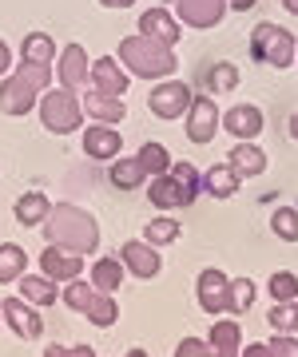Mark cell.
<instances>
[{"label":"cell","mask_w":298,"mask_h":357,"mask_svg":"<svg viewBox=\"0 0 298 357\" xmlns=\"http://www.w3.org/2000/svg\"><path fill=\"white\" fill-rule=\"evenodd\" d=\"M44 234H48V246H60V250H72V255H96L100 246V227L88 211L80 206H52L48 218H44Z\"/></svg>","instance_id":"1"},{"label":"cell","mask_w":298,"mask_h":357,"mask_svg":"<svg viewBox=\"0 0 298 357\" xmlns=\"http://www.w3.org/2000/svg\"><path fill=\"white\" fill-rule=\"evenodd\" d=\"M119 60L128 64L131 76H143V79H163V76H171V72L179 68L171 44H159V40L143 36V32L140 36H128L124 44H119Z\"/></svg>","instance_id":"2"},{"label":"cell","mask_w":298,"mask_h":357,"mask_svg":"<svg viewBox=\"0 0 298 357\" xmlns=\"http://www.w3.org/2000/svg\"><path fill=\"white\" fill-rule=\"evenodd\" d=\"M52 68L48 64H20L13 76L0 84V112L4 115H24L32 112V100L48 91Z\"/></svg>","instance_id":"3"},{"label":"cell","mask_w":298,"mask_h":357,"mask_svg":"<svg viewBox=\"0 0 298 357\" xmlns=\"http://www.w3.org/2000/svg\"><path fill=\"white\" fill-rule=\"evenodd\" d=\"M40 119H44V128L48 131L68 135V131H76L80 123H84V103H80L68 88L44 91V100H40Z\"/></svg>","instance_id":"4"},{"label":"cell","mask_w":298,"mask_h":357,"mask_svg":"<svg viewBox=\"0 0 298 357\" xmlns=\"http://www.w3.org/2000/svg\"><path fill=\"white\" fill-rule=\"evenodd\" d=\"M251 56L262 60V64H271V68H286L295 60V36H290L286 28L267 20V24H259L255 36H251Z\"/></svg>","instance_id":"5"},{"label":"cell","mask_w":298,"mask_h":357,"mask_svg":"<svg viewBox=\"0 0 298 357\" xmlns=\"http://www.w3.org/2000/svg\"><path fill=\"white\" fill-rule=\"evenodd\" d=\"M191 88L187 84H179V79H167V84H159V88H151V96H147V107L159 115V119H179V115H187V107H191Z\"/></svg>","instance_id":"6"},{"label":"cell","mask_w":298,"mask_h":357,"mask_svg":"<svg viewBox=\"0 0 298 357\" xmlns=\"http://www.w3.org/2000/svg\"><path fill=\"white\" fill-rule=\"evenodd\" d=\"M219 131V107L211 96H195L187 107V139L191 143H211Z\"/></svg>","instance_id":"7"},{"label":"cell","mask_w":298,"mask_h":357,"mask_svg":"<svg viewBox=\"0 0 298 357\" xmlns=\"http://www.w3.org/2000/svg\"><path fill=\"white\" fill-rule=\"evenodd\" d=\"M0 318L8 321L24 342H36L40 333H44V318L36 314V306H28L24 298H4L0 302Z\"/></svg>","instance_id":"8"},{"label":"cell","mask_w":298,"mask_h":357,"mask_svg":"<svg viewBox=\"0 0 298 357\" xmlns=\"http://www.w3.org/2000/svg\"><path fill=\"white\" fill-rule=\"evenodd\" d=\"M187 28H215L227 13V0H167Z\"/></svg>","instance_id":"9"},{"label":"cell","mask_w":298,"mask_h":357,"mask_svg":"<svg viewBox=\"0 0 298 357\" xmlns=\"http://www.w3.org/2000/svg\"><path fill=\"white\" fill-rule=\"evenodd\" d=\"M119 262L135 274V278H156L159 270H163V258L151 243H124L119 246Z\"/></svg>","instance_id":"10"},{"label":"cell","mask_w":298,"mask_h":357,"mask_svg":"<svg viewBox=\"0 0 298 357\" xmlns=\"http://www.w3.org/2000/svg\"><path fill=\"white\" fill-rule=\"evenodd\" d=\"M40 270H44V278H52V282H72L84 274V258L72 255V250H60V246H48L40 255Z\"/></svg>","instance_id":"11"},{"label":"cell","mask_w":298,"mask_h":357,"mask_svg":"<svg viewBox=\"0 0 298 357\" xmlns=\"http://www.w3.org/2000/svg\"><path fill=\"white\" fill-rule=\"evenodd\" d=\"M227 286H231V278L215 266L199 274V306H203V314H223L227 310Z\"/></svg>","instance_id":"12"},{"label":"cell","mask_w":298,"mask_h":357,"mask_svg":"<svg viewBox=\"0 0 298 357\" xmlns=\"http://www.w3.org/2000/svg\"><path fill=\"white\" fill-rule=\"evenodd\" d=\"M88 79H91L96 91H107V96H124V91H128V72H124L119 60H112V56L96 60V64L88 68Z\"/></svg>","instance_id":"13"},{"label":"cell","mask_w":298,"mask_h":357,"mask_svg":"<svg viewBox=\"0 0 298 357\" xmlns=\"http://www.w3.org/2000/svg\"><path fill=\"white\" fill-rule=\"evenodd\" d=\"M84 112H88L96 123H119V119H128V103L119 100V96H107V91L91 88L88 96H84Z\"/></svg>","instance_id":"14"},{"label":"cell","mask_w":298,"mask_h":357,"mask_svg":"<svg viewBox=\"0 0 298 357\" xmlns=\"http://www.w3.org/2000/svg\"><path fill=\"white\" fill-rule=\"evenodd\" d=\"M223 131H231L239 139H255L262 131V112L255 103H239V107H231V112L223 115Z\"/></svg>","instance_id":"15"},{"label":"cell","mask_w":298,"mask_h":357,"mask_svg":"<svg viewBox=\"0 0 298 357\" xmlns=\"http://www.w3.org/2000/svg\"><path fill=\"white\" fill-rule=\"evenodd\" d=\"M147 199H151L159 211H179V206H191V203H195L191 195H187L179 183L171 178V171H167V175H156V178H151V191H147Z\"/></svg>","instance_id":"16"},{"label":"cell","mask_w":298,"mask_h":357,"mask_svg":"<svg viewBox=\"0 0 298 357\" xmlns=\"http://www.w3.org/2000/svg\"><path fill=\"white\" fill-rule=\"evenodd\" d=\"M140 32L159 40V44H175V40H179V24H175V16H171L167 8H147V13L140 16Z\"/></svg>","instance_id":"17"},{"label":"cell","mask_w":298,"mask_h":357,"mask_svg":"<svg viewBox=\"0 0 298 357\" xmlns=\"http://www.w3.org/2000/svg\"><path fill=\"white\" fill-rule=\"evenodd\" d=\"M207 345H211L215 357H239V349H243V330H239V321H231V318L215 321Z\"/></svg>","instance_id":"18"},{"label":"cell","mask_w":298,"mask_h":357,"mask_svg":"<svg viewBox=\"0 0 298 357\" xmlns=\"http://www.w3.org/2000/svg\"><path fill=\"white\" fill-rule=\"evenodd\" d=\"M88 52L80 48V44H68L64 48V64H60V88L76 91L80 84H88Z\"/></svg>","instance_id":"19"},{"label":"cell","mask_w":298,"mask_h":357,"mask_svg":"<svg viewBox=\"0 0 298 357\" xmlns=\"http://www.w3.org/2000/svg\"><path fill=\"white\" fill-rule=\"evenodd\" d=\"M119 147H124V139H119V131L116 128H88L84 131V151L91 155V159H116Z\"/></svg>","instance_id":"20"},{"label":"cell","mask_w":298,"mask_h":357,"mask_svg":"<svg viewBox=\"0 0 298 357\" xmlns=\"http://www.w3.org/2000/svg\"><path fill=\"white\" fill-rule=\"evenodd\" d=\"M20 298H24L28 306H56L60 302V290H56V282L52 278H32V274H20Z\"/></svg>","instance_id":"21"},{"label":"cell","mask_w":298,"mask_h":357,"mask_svg":"<svg viewBox=\"0 0 298 357\" xmlns=\"http://www.w3.org/2000/svg\"><path fill=\"white\" fill-rule=\"evenodd\" d=\"M48 211H52V203H48L44 191H28V195L16 199V222H20V227H44Z\"/></svg>","instance_id":"22"},{"label":"cell","mask_w":298,"mask_h":357,"mask_svg":"<svg viewBox=\"0 0 298 357\" xmlns=\"http://www.w3.org/2000/svg\"><path fill=\"white\" fill-rule=\"evenodd\" d=\"M239 178H243V175H239L231 163H215L207 175H203V187H207L215 199H231V195L239 191Z\"/></svg>","instance_id":"23"},{"label":"cell","mask_w":298,"mask_h":357,"mask_svg":"<svg viewBox=\"0 0 298 357\" xmlns=\"http://www.w3.org/2000/svg\"><path fill=\"white\" fill-rule=\"evenodd\" d=\"M91 286L100 294H116L124 286V262L119 258H100L96 266H91Z\"/></svg>","instance_id":"24"},{"label":"cell","mask_w":298,"mask_h":357,"mask_svg":"<svg viewBox=\"0 0 298 357\" xmlns=\"http://www.w3.org/2000/svg\"><path fill=\"white\" fill-rule=\"evenodd\" d=\"M20 52H24V64H52L56 60V40L44 36V32H28L24 44H20Z\"/></svg>","instance_id":"25"},{"label":"cell","mask_w":298,"mask_h":357,"mask_svg":"<svg viewBox=\"0 0 298 357\" xmlns=\"http://www.w3.org/2000/svg\"><path fill=\"white\" fill-rule=\"evenodd\" d=\"M231 167L239 175H262V171H267V155H262L255 143H239L231 151Z\"/></svg>","instance_id":"26"},{"label":"cell","mask_w":298,"mask_h":357,"mask_svg":"<svg viewBox=\"0 0 298 357\" xmlns=\"http://www.w3.org/2000/svg\"><path fill=\"white\" fill-rule=\"evenodd\" d=\"M24 266H28L24 246H16V243H0V282H20Z\"/></svg>","instance_id":"27"},{"label":"cell","mask_w":298,"mask_h":357,"mask_svg":"<svg viewBox=\"0 0 298 357\" xmlns=\"http://www.w3.org/2000/svg\"><path fill=\"white\" fill-rule=\"evenodd\" d=\"M143 178H147V171H143L140 155H135V159H116V163H112V183H116L119 191H131V187H140Z\"/></svg>","instance_id":"28"},{"label":"cell","mask_w":298,"mask_h":357,"mask_svg":"<svg viewBox=\"0 0 298 357\" xmlns=\"http://www.w3.org/2000/svg\"><path fill=\"white\" fill-rule=\"evenodd\" d=\"M255 306V282L251 278H234L227 286V314H246Z\"/></svg>","instance_id":"29"},{"label":"cell","mask_w":298,"mask_h":357,"mask_svg":"<svg viewBox=\"0 0 298 357\" xmlns=\"http://www.w3.org/2000/svg\"><path fill=\"white\" fill-rule=\"evenodd\" d=\"M140 163H143L147 175L156 178V175H167V171H171V155H167L163 143H143V147H140Z\"/></svg>","instance_id":"30"},{"label":"cell","mask_w":298,"mask_h":357,"mask_svg":"<svg viewBox=\"0 0 298 357\" xmlns=\"http://www.w3.org/2000/svg\"><path fill=\"white\" fill-rule=\"evenodd\" d=\"M84 314H88V321H91V326H100V330H107V326H112V321L119 318V306L112 302V294H100V290H96V298H91V306L84 310Z\"/></svg>","instance_id":"31"},{"label":"cell","mask_w":298,"mask_h":357,"mask_svg":"<svg viewBox=\"0 0 298 357\" xmlns=\"http://www.w3.org/2000/svg\"><path fill=\"white\" fill-rule=\"evenodd\" d=\"M91 298H96V286L91 282H84V278H72V282H64V306H72V310H84L91 306Z\"/></svg>","instance_id":"32"},{"label":"cell","mask_w":298,"mask_h":357,"mask_svg":"<svg viewBox=\"0 0 298 357\" xmlns=\"http://www.w3.org/2000/svg\"><path fill=\"white\" fill-rule=\"evenodd\" d=\"M179 238V222L175 218H156V222H147V230H143V243L151 246H167Z\"/></svg>","instance_id":"33"},{"label":"cell","mask_w":298,"mask_h":357,"mask_svg":"<svg viewBox=\"0 0 298 357\" xmlns=\"http://www.w3.org/2000/svg\"><path fill=\"white\" fill-rule=\"evenodd\" d=\"M267 321H271L274 333H298V306L295 302H278Z\"/></svg>","instance_id":"34"},{"label":"cell","mask_w":298,"mask_h":357,"mask_svg":"<svg viewBox=\"0 0 298 357\" xmlns=\"http://www.w3.org/2000/svg\"><path fill=\"white\" fill-rule=\"evenodd\" d=\"M207 84H211L215 96H227V91L239 88V72H234V64H215L207 72Z\"/></svg>","instance_id":"35"},{"label":"cell","mask_w":298,"mask_h":357,"mask_svg":"<svg viewBox=\"0 0 298 357\" xmlns=\"http://www.w3.org/2000/svg\"><path fill=\"white\" fill-rule=\"evenodd\" d=\"M271 227L278 238H286V243H298V211H290V206H283V211H274Z\"/></svg>","instance_id":"36"},{"label":"cell","mask_w":298,"mask_h":357,"mask_svg":"<svg viewBox=\"0 0 298 357\" xmlns=\"http://www.w3.org/2000/svg\"><path fill=\"white\" fill-rule=\"evenodd\" d=\"M171 178H175L183 191L191 195V199L199 195V187H203V175H199V171H195L191 163H171Z\"/></svg>","instance_id":"37"},{"label":"cell","mask_w":298,"mask_h":357,"mask_svg":"<svg viewBox=\"0 0 298 357\" xmlns=\"http://www.w3.org/2000/svg\"><path fill=\"white\" fill-rule=\"evenodd\" d=\"M271 294H274V302H295V294H298V278H295V274H286V270L271 274Z\"/></svg>","instance_id":"38"},{"label":"cell","mask_w":298,"mask_h":357,"mask_svg":"<svg viewBox=\"0 0 298 357\" xmlns=\"http://www.w3.org/2000/svg\"><path fill=\"white\" fill-rule=\"evenodd\" d=\"M271 357H298V342H295V333H274V342H271Z\"/></svg>","instance_id":"39"},{"label":"cell","mask_w":298,"mask_h":357,"mask_svg":"<svg viewBox=\"0 0 298 357\" xmlns=\"http://www.w3.org/2000/svg\"><path fill=\"white\" fill-rule=\"evenodd\" d=\"M175 357H215V354H211L207 342H199V337H183L179 349H175Z\"/></svg>","instance_id":"40"},{"label":"cell","mask_w":298,"mask_h":357,"mask_svg":"<svg viewBox=\"0 0 298 357\" xmlns=\"http://www.w3.org/2000/svg\"><path fill=\"white\" fill-rule=\"evenodd\" d=\"M44 357H96V349H88V345H72V349H64V345H48Z\"/></svg>","instance_id":"41"},{"label":"cell","mask_w":298,"mask_h":357,"mask_svg":"<svg viewBox=\"0 0 298 357\" xmlns=\"http://www.w3.org/2000/svg\"><path fill=\"white\" fill-rule=\"evenodd\" d=\"M8 68H13V52H8L4 40H0V76H8Z\"/></svg>","instance_id":"42"},{"label":"cell","mask_w":298,"mask_h":357,"mask_svg":"<svg viewBox=\"0 0 298 357\" xmlns=\"http://www.w3.org/2000/svg\"><path fill=\"white\" fill-rule=\"evenodd\" d=\"M239 357H271V345H246L239 349Z\"/></svg>","instance_id":"43"},{"label":"cell","mask_w":298,"mask_h":357,"mask_svg":"<svg viewBox=\"0 0 298 357\" xmlns=\"http://www.w3.org/2000/svg\"><path fill=\"white\" fill-rule=\"evenodd\" d=\"M227 4H231L234 13H246V8H255V0H227Z\"/></svg>","instance_id":"44"},{"label":"cell","mask_w":298,"mask_h":357,"mask_svg":"<svg viewBox=\"0 0 298 357\" xmlns=\"http://www.w3.org/2000/svg\"><path fill=\"white\" fill-rule=\"evenodd\" d=\"M100 4H107V8H131L135 0H100Z\"/></svg>","instance_id":"45"},{"label":"cell","mask_w":298,"mask_h":357,"mask_svg":"<svg viewBox=\"0 0 298 357\" xmlns=\"http://www.w3.org/2000/svg\"><path fill=\"white\" fill-rule=\"evenodd\" d=\"M290 139H298V112L290 115Z\"/></svg>","instance_id":"46"},{"label":"cell","mask_w":298,"mask_h":357,"mask_svg":"<svg viewBox=\"0 0 298 357\" xmlns=\"http://www.w3.org/2000/svg\"><path fill=\"white\" fill-rule=\"evenodd\" d=\"M283 4H286V13H295V16H298V0H283Z\"/></svg>","instance_id":"47"},{"label":"cell","mask_w":298,"mask_h":357,"mask_svg":"<svg viewBox=\"0 0 298 357\" xmlns=\"http://www.w3.org/2000/svg\"><path fill=\"white\" fill-rule=\"evenodd\" d=\"M128 357H147V354H143V349H128Z\"/></svg>","instance_id":"48"}]
</instances>
